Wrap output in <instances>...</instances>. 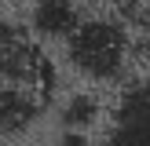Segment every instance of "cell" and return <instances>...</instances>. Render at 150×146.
I'll list each match as a JSON object with an SVG mask.
<instances>
[{
  "instance_id": "1",
  "label": "cell",
  "mask_w": 150,
  "mask_h": 146,
  "mask_svg": "<svg viewBox=\"0 0 150 146\" xmlns=\"http://www.w3.org/2000/svg\"><path fill=\"white\" fill-rule=\"evenodd\" d=\"M62 62L84 88H121L136 69L132 29L117 11H88L62 44Z\"/></svg>"
},
{
  "instance_id": "2",
  "label": "cell",
  "mask_w": 150,
  "mask_h": 146,
  "mask_svg": "<svg viewBox=\"0 0 150 146\" xmlns=\"http://www.w3.org/2000/svg\"><path fill=\"white\" fill-rule=\"evenodd\" d=\"M99 139L106 146H150V77H132L117 88Z\"/></svg>"
},
{
  "instance_id": "3",
  "label": "cell",
  "mask_w": 150,
  "mask_h": 146,
  "mask_svg": "<svg viewBox=\"0 0 150 146\" xmlns=\"http://www.w3.org/2000/svg\"><path fill=\"white\" fill-rule=\"evenodd\" d=\"M88 15V7H81L77 0H29L26 11V29L37 44H55L62 48L70 40V33L81 26V18Z\"/></svg>"
},
{
  "instance_id": "4",
  "label": "cell",
  "mask_w": 150,
  "mask_h": 146,
  "mask_svg": "<svg viewBox=\"0 0 150 146\" xmlns=\"http://www.w3.org/2000/svg\"><path fill=\"white\" fill-rule=\"evenodd\" d=\"M48 113V95L29 88L0 84V142L4 139H26Z\"/></svg>"
},
{
  "instance_id": "5",
  "label": "cell",
  "mask_w": 150,
  "mask_h": 146,
  "mask_svg": "<svg viewBox=\"0 0 150 146\" xmlns=\"http://www.w3.org/2000/svg\"><path fill=\"white\" fill-rule=\"evenodd\" d=\"M106 102L95 88H73L59 99L55 106V124L59 131H73V135H95L106 124Z\"/></svg>"
},
{
  "instance_id": "6",
  "label": "cell",
  "mask_w": 150,
  "mask_h": 146,
  "mask_svg": "<svg viewBox=\"0 0 150 146\" xmlns=\"http://www.w3.org/2000/svg\"><path fill=\"white\" fill-rule=\"evenodd\" d=\"M55 146H106V142H103V139H95V135H73V131H59Z\"/></svg>"
},
{
  "instance_id": "7",
  "label": "cell",
  "mask_w": 150,
  "mask_h": 146,
  "mask_svg": "<svg viewBox=\"0 0 150 146\" xmlns=\"http://www.w3.org/2000/svg\"><path fill=\"white\" fill-rule=\"evenodd\" d=\"M132 7H150V0H114V11H132Z\"/></svg>"
},
{
  "instance_id": "8",
  "label": "cell",
  "mask_w": 150,
  "mask_h": 146,
  "mask_svg": "<svg viewBox=\"0 0 150 146\" xmlns=\"http://www.w3.org/2000/svg\"><path fill=\"white\" fill-rule=\"evenodd\" d=\"M0 146H4V142H0Z\"/></svg>"
}]
</instances>
